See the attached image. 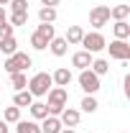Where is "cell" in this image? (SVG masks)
Here are the masks:
<instances>
[{"instance_id":"1","label":"cell","mask_w":130,"mask_h":133,"mask_svg":"<svg viewBox=\"0 0 130 133\" xmlns=\"http://www.w3.org/2000/svg\"><path fill=\"white\" fill-rule=\"evenodd\" d=\"M51 84H54V79H51L49 72H38V74H33L31 79H28V92H31L33 97H44V95H49Z\"/></svg>"},{"instance_id":"2","label":"cell","mask_w":130,"mask_h":133,"mask_svg":"<svg viewBox=\"0 0 130 133\" xmlns=\"http://www.w3.org/2000/svg\"><path fill=\"white\" fill-rule=\"evenodd\" d=\"M66 102H69V92H66V87H51L49 90V102H46V108H49V115H56L66 108Z\"/></svg>"},{"instance_id":"3","label":"cell","mask_w":130,"mask_h":133,"mask_svg":"<svg viewBox=\"0 0 130 133\" xmlns=\"http://www.w3.org/2000/svg\"><path fill=\"white\" fill-rule=\"evenodd\" d=\"M31 64H33V62H31V56H28V54H23V51H16L13 56H8V59H5L0 66H3L8 74H16V72H26Z\"/></svg>"},{"instance_id":"4","label":"cell","mask_w":130,"mask_h":133,"mask_svg":"<svg viewBox=\"0 0 130 133\" xmlns=\"http://www.w3.org/2000/svg\"><path fill=\"white\" fill-rule=\"evenodd\" d=\"M82 46H84V51H89V54H97V51H102L105 46H107V41H105V36L99 31H92V33H84L79 41Z\"/></svg>"},{"instance_id":"5","label":"cell","mask_w":130,"mask_h":133,"mask_svg":"<svg viewBox=\"0 0 130 133\" xmlns=\"http://www.w3.org/2000/svg\"><path fill=\"white\" fill-rule=\"evenodd\" d=\"M107 21H110V5H95L89 10V26L95 31H99L102 26H107Z\"/></svg>"},{"instance_id":"6","label":"cell","mask_w":130,"mask_h":133,"mask_svg":"<svg viewBox=\"0 0 130 133\" xmlns=\"http://www.w3.org/2000/svg\"><path fill=\"white\" fill-rule=\"evenodd\" d=\"M79 87L87 92V95H95L99 90V77L92 72V69H82L79 72Z\"/></svg>"},{"instance_id":"7","label":"cell","mask_w":130,"mask_h":133,"mask_svg":"<svg viewBox=\"0 0 130 133\" xmlns=\"http://www.w3.org/2000/svg\"><path fill=\"white\" fill-rule=\"evenodd\" d=\"M105 49H110V56L117 59V62H128L130 59V44L128 41L115 38V41H110V46H105Z\"/></svg>"},{"instance_id":"8","label":"cell","mask_w":130,"mask_h":133,"mask_svg":"<svg viewBox=\"0 0 130 133\" xmlns=\"http://www.w3.org/2000/svg\"><path fill=\"white\" fill-rule=\"evenodd\" d=\"M79 118H82V113L77 108H64L59 113V120H61V125H66V128H77L79 125Z\"/></svg>"},{"instance_id":"9","label":"cell","mask_w":130,"mask_h":133,"mask_svg":"<svg viewBox=\"0 0 130 133\" xmlns=\"http://www.w3.org/2000/svg\"><path fill=\"white\" fill-rule=\"evenodd\" d=\"M51 79L56 87H69L71 84V69H66V66H59L54 74H51Z\"/></svg>"},{"instance_id":"10","label":"cell","mask_w":130,"mask_h":133,"mask_svg":"<svg viewBox=\"0 0 130 133\" xmlns=\"http://www.w3.org/2000/svg\"><path fill=\"white\" fill-rule=\"evenodd\" d=\"M89 64H92V54L89 51H77L74 56H71V66H77V69H89Z\"/></svg>"},{"instance_id":"11","label":"cell","mask_w":130,"mask_h":133,"mask_svg":"<svg viewBox=\"0 0 130 133\" xmlns=\"http://www.w3.org/2000/svg\"><path fill=\"white\" fill-rule=\"evenodd\" d=\"M61 128H64V125H61V120L56 115H46L44 123H41V133H59Z\"/></svg>"},{"instance_id":"12","label":"cell","mask_w":130,"mask_h":133,"mask_svg":"<svg viewBox=\"0 0 130 133\" xmlns=\"http://www.w3.org/2000/svg\"><path fill=\"white\" fill-rule=\"evenodd\" d=\"M18 51V41L16 36H3L0 38V54H5V56H13Z\"/></svg>"},{"instance_id":"13","label":"cell","mask_w":130,"mask_h":133,"mask_svg":"<svg viewBox=\"0 0 130 133\" xmlns=\"http://www.w3.org/2000/svg\"><path fill=\"white\" fill-rule=\"evenodd\" d=\"M112 31H115V38L128 41V38H130V23H128V21H115Z\"/></svg>"},{"instance_id":"14","label":"cell","mask_w":130,"mask_h":133,"mask_svg":"<svg viewBox=\"0 0 130 133\" xmlns=\"http://www.w3.org/2000/svg\"><path fill=\"white\" fill-rule=\"evenodd\" d=\"M82 36H84L82 26H69V28H66V36H64V41L69 44V46H74V44H79V41H82Z\"/></svg>"},{"instance_id":"15","label":"cell","mask_w":130,"mask_h":133,"mask_svg":"<svg viewBox=\"0 0 130 133\" xmlns=\"http://www.w3.org/2000/svg\"><path fill=\"white\" fill-rule=\"evenodd\" d=\"M49 49H51L54 56H64L66 51H69V44H66L64 38H56V36H54V38L49 41Z\"/></svg>"},{"instance_id":"16","label":"cell","mask_w":130,"mask_h":133,"mask_svg":"<svg viewBox=\"0 0 130 133\" xmlns=\"http://www.w3.org/2000/svg\"><path fill=\"white\" fill-rule=\"evenodd\" d=\"M16 125V133H41V125L36 120H18Z\"/></svg>"},{"instance_id":"17","label":"cell","mask_w":130,"mask_h":133,"mask_svg":"<svg viewBox=\"0 0 130 133\" xmlns=\"http://www.w3.org/2000/svg\"><path fill=\"white\" fill-rule=\"evenodd\" d=\"M28 110H31V115L36 120H44V118L49 115V108H46V102H31L28 105Z\"/></svg>"},{"instance_id":"18","label":"cell","mask_w":130,"mask_h":133,"mask_svg":"<svg viewBox=\"0 0 130 133\" xmlns=\"http://www.w3.org/2000/svg\"><path fill=\"white\" fill-rule=\"evenodd\" d=\"M130 16V5H115V8H110V18L112 21H128Z\"/></svg>"},{"instance_id":"19","label":"cell","mask_w":130,"mask_h":133,"mask_svg":"<svg viewBox=\"0 0 130 133\" xmlns=\"http://www.w3.org/2000/svg\"><path fill=\"white\" fill-rule=\"evenodd\" d=\"M89 69H92L97 77H102V74H107V72H110V64H107V59H92Z\"/></svg>"},{"instance_id":"20","label":"cell","mask_w":130,"mask_h":133,"mask_svg":"<svg viewBox=\"0 0 130 133\" xmlns=\"http://www.w3.org/2000/svg\"><path fill=\"white\" fill-rule=\"evenodd\" d=\"M10 84L16 87V92H20V90L28 87V77H26L23 72H16V74H10Z\"/></svg>"},{"instance_id":"21","label":"cell","mask_w":130,"mask_h":133,"mask_svg":"<svg viewBox=\"0 0 130 133\" xmlns=\"http://www.w3.org/2000/svg\"><path fill=\"white\" fill-rule=\"evenodd\" d=\"M31 46H33L36 51H44V49H49V38L33 31V33H31Z\"/></svg>"},{"instance_id":"22","label":"cell","mask_w":130,"mask_h":133,"mask_svg":"<svg viewBox=\"0 0 130 133\" xmlns=\"http://www.w3.org/2000/svg\"><path fill=\"white\" fill-rule=\"evenodd\" d=\"M38 21H41V23H54V21H56V8H46V5H41V10H38Z\"/></svg>"},{"instance_id":"23","label":"cell","mask_w":130,"mask_h":133,"mask_svg":"<svg viewBox=\"0 0 130 133\" xmlns=\"http://www.w3.org/2000/svg\"><path fill=\"white\" fill-rule=\"evenodd\" d=\"M33 102V95L28 92V90H20V92H16V108H28Z\"/></svg>"},{"instance_id":"24","label":"cell","mask_w":130,"mask_h":133,"mask_svg":"<svg viewBox=\"0 0 130 133\" xmlns=\"http://www.w3.org/2000/svg\"><path fill=\"white\" fill-rule=\"evenodd\" d=\"M3 120H5V123H18V120H20V108H16V105L5 108V113H3Z\"/></svg>"},{"instance_id":"25","label":"cell","mask_w":130,"mask_h":133,"mask_svg":"<svg viewBox=\"0 0 130 133\" xmlns=\"http://www.w3.org/2000/svg\"><path fill=\"white\" fill-rule=\"evenodd\" d=\"M84 113H97V108H99V102L95 100V95H87V97L82 100V105H79Z\"/></svg>"},{"instance_id":"26","label":"cell","mask_w":130,"mask_h":133,"mask_svg":"<svg viewBox=\"0 0 130 133\" xmlns=\"http://www.w3.org/2000/svg\"><path fill=\"white\" fill-rule=\"evenodd\" d=\"M8 8L10 13H28V0H10Z\"/></svg>"},{"instance_id":"27","label":"cell","mask_w":130,"mask_h":133,"mask_svg":"<svg viewBox=\"0 0 130 133\" xmlns=\"http://www.w3.org/2000/svg\"><path fill=\"white\" fill-rule=\"evenodd\" d=\"M8 23H10L13 28H16V26H26V23H28V13H10V21H8Z\"/></svg>"},{"instance_id":"28","label":"cell","mask_w":130,"mask_h":133,"mask_svg":"<svg viewBox=\"0 0 130 133\" xmlns=\"http://www.w3.org/2000/svg\"><path fill=\"white\" fill-rule=\"evenodd\" d=\"M36 33H41V36H46V38H54V36H56V31H54V26H51V23H41V26H38V28H36Z\"/></svg>"},{"instance_id":"29","label":"cell","mask_w":130,"mask_h":133,"mask_svg":"<svg viewBox=\"0 0 130 133\" xmlns=\"http://www.w3.org/2000/svg\"><path fill=\"white\" fill-rule=\"evenodd\" d=\"M0 36H13V26H10L8 21H5V23L0 26Z\"/></svg>"},{"instance_id":"30","label":"cell","mask_w":130,"mask_h":133,"mask_svg":"<svg viewBox=\"0 0 130 133\" xmlns=\"http://www.w3.org/2000/svg\"><path fill=\"white\" fill-rule=\"evenodd\" d=\"M61 0H41V5H46V8H56Z\"/></svg>"},{"instance_id":"31","label":"cell","mask_w":130,"mask_h":133,"mask_svg":"<svg viewBox=\"0 0 130 133\" xmlns=\"http://www.w3.org/2000/svg\"><path fill=\"white\" fill-rule=\"evenodd\" d=\"M3 23H5V8L0 5V26H3Z\"/></svg>"},{"instance_id":"32","label":"cell","mask_w":130,"mask_h":133,"mask_svg":"<svg viewBox=\"0 0 130 133\" xmlns=\"http://www.w3.org/2000/svg\"><path fill=\"white\" fill-rule=\"evenodd\" d=\"M0 133H8V123L5 120H0Z\"/></svg>"},{"instance_id":"33","label":"cell","mask_w":130,"mask_h":133,"mask_svg":"<svg viewBox=\"0 0 130 133\" xmlns=\"http://www.w3.org/2000/svg\"><path fill=\"white\" fill-rule=\"evenodd\" d=\"M59 133H77V131H74V128H61Z\"/></svg>"},{"instance_id":"34","label":"cell","mask_w":130,"mask_h":133,"mask_svg":"<svg viewBox=\"0 0 130 133\" xmlns=\"http://www.w3.org/2000/svg\"><path fill=\"white\" fill-rule=\"evenodd\" d=\"M8 3H10V0H0V5H3V8H5V5H8Z\"/></svg>"},{"instance_id":"35","label":"cell","mask_w":130,"mask_h":133,"mask_svg":"<svg viewBox=\"0 0 130 133\" xmlns=\"http://www.w3.org/2000/svg\"><path fill=\"white\" fill-rule=\"evenodd\" d=\"M0 64H3V54H0Z\"/></svg>"},{"instance_id":"36","label":"cell","mask_w":130,"mask_h":133,"mask_svg":"<svg viewBox=\"0 0 130 133\" xmlns=\"http://www.w3.org/2000/svg\"><path fill=\"white\" fill-rule=\"evenodd\" d=\"M122 133H128V131H122Z\"/></svg>"}]
</instances>
